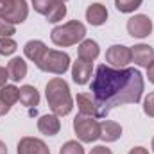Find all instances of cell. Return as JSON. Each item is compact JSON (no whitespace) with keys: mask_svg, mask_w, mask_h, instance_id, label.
<instances>
[{"mask_svg":"<svg viewBox=\"0 0 154 154\" xmlns=\"http://www.w3.org/2000/svg\"><path fill=\"white\" fill-rule=\"evenodd\" d=\"M143 0H115V5L120 13H133L142 5Z\"/></svg>","mask_w":154,"mask_h":154,"instance_id":"7402d4cb","label":"cell"},{"mask_svg":"<svg viewBox=\"0 0 154 154\" xmlns=\"http://www.w3.org/2000/svg\"><path fill=\"white\" fill-rule=\"evenodd\" d=\"M143 86V77L136 68H111L108 65H99L91 81V95L99 108V116L106 118L113 108L140 102Z\"/></svg>","mask_w":154,"mask_h":154,"instance_id":"6da1fadb","label":"cell"},{"mask_svg":"<svg viewBox=\"0 0 154 154\" xmlns=\"http://www.w3.org/2000/svg\"><path fill=\"white\" fill-rule=\"evenodd\" d=\"M0 99L7 104L13 106L18 99H20V88L13 86V84H5L4 88H0Z\"/></svg>","mask_w":154,"mask_h":154,"instance_id":"44dd1931","label":"cell"},{"mask_svg":"<svg viewBox=\"0 0 154 154\" xmlns=\"http://www.w3.org/2000/svg\"><path fill=\"white\" fill-rule=\"evenodd\" d=\"M61 2H66V0H61Z\"/></svg>","mask_w":154,"mask_h":154,"instance_id":"e575fe53","label":"cell"},{"mask_svg":"<svg viewBox=\"0 0 154 154\" xmlns=\"http://www.w3.org/2000/svg\"><path fill=\"white\" fill-rule=\"evenodd\" d=\"M38 129H39L41 134H47V136H54V134H57L59 129H61L59 116L57 115H43V116H39Z\"/></svg>","mask_w":154,"mask_h":154,"instance_id":"4fadbf2b","label":"cell"},{"mask_svg":"<svg viewBox=\"0 0 154 154\" xmlns=\"http://www.w3.org/2000/svg\"><path fill=\"white\" fill-rule=\"evenodd\" d=\"M9 109H11V106H7L2 99H0V115H5V113H9Z\"/></svg>","mask_w":154,"mask_h":154,"instance_id":"1f68e13d","label":"cell"},{"mask_svg":"<svg viewBox=\"0 0 154 154\" xmlns=\"http://www.w3.org/2000/svg\"><path fill=\"white\" fill-rule=\"evenodd\" d=\"M59 154H84V149H82L81 143H77V142H74V140H70V142L63 143V147L59 149Z\"/></svg>","mask_w":154,"mask_h":154,"instance_id":"603a6c76","label":"cell"},{"mask_svg":"<svg viewBox=\"0 0 154 154\" xmlns=\"http://www.w3.org/2000/svg\"><path fill=\"white\" fill-rule=\"evenodd\" d=\"M84 36H86V27L77 20L57 25L50 32V39L57 47H72L75 43H81L84 39Z\"/></svg>","mask_w":154,"mask_h":154,"instance_id":"3957f363","label":"cell"},{"mask_svg":"<svg viewBox=\"0 0 154 154\" xmlns=\"http://www.w3.org/2000/svg\"><path fill=\"white\" fill-rule=\"evenodd\" d=\"M16 50V41L11 38H0V54L2 56H11Z\"/></svg>","mask_w":154,"mask_h":154,"instance_id":"cb8c5ba5","label":"cell"},{"mask_svg":"<svg viewBox=\"0 0 154 154\" xmlns=\"http://www.w3.org/2000/svg\"><path fill=\"white\" fill-rule=\"evenodd\" d=\"M86 20H88L90 25L99 27V25L106 23V20H108V9L102 4H91L86 9Z\"/></svg>","mask_w":154,"mask_h":154,"instance_id":"9a60e30c","label":"cell"},{"mask_svg":"<svg viewBox=\"0 0 154 154\" xmlns=\"http://www.w3.org/2000/svg\"><path fill=\"white\" fill-rule=\"evenodd\" d=\"M18 154H50L48 147L45 145L43 140L39 138H32V136H23L18 142Z\"/></svg>","mask_w":154,"mask_h":154,"instance_id":"9c48e42d","label":"cell"},{"mask_svg":"<svg viewBox=\"0 0 154 154\" xmlns=\"http://www.w3.org/2000/svg\"><path fill=\"white\" fill-rule=\"evenodd\" d=\"M74 131L82 143H91L100 138V124L95 120V116L77 115L74 118Z\"/></svg>","mask_w":154,"mask_h":154,"instance_id":"5b68a950","label":"cell"},{"mask_svg":"<svg viewBox=\"0 0 154 154\" xmlns=\"http://www.w3.org/2000/svg\"><path fill=\"white\" fill-rule=\"evenodd\" d=\"M14 32H16L14 25L0 18V38H11V34H14Z\"/></svg>","mask_w":154,"mask_h":154,"instance_id":"484cf974","label":"cell"},{"mask_svg":"<svg viewBox=\"0 0 154 154\" xmlns=\"http://www.w3.org/2000/svg\"><path fill=\"white\" fill-rule=\"evenodd\" d=\"M91 63L90 61H82V59H77L72 66V77H74V82L75 84H86L91 77Z\"/></svg>","mask_w":154,"mask_h":154,"instance_id":"5bb4252c","label":"cell"},{"mask_svg":"<svg viewBox=\"0 0 154 154\" xmlns=\"http://www.w3.org/2000/svg\"><path fill=\"white\" fill-rule=\"evenodd\" d=\"M29 16V5L25 0H0V18L9 23H22Z\"/></svg>","mask_w":154,"mask_h":154,"instance_id":"8992f818","label":"cell"},{"mask_svg":"<svg viewBox=\"0 0 154 154\" xmlns=\"http://www.w3.org/2000/svg\"><path fill=\"white\" fill-rule=\"evenodd\" d=\"M47 50H48L47 45H45L43 41H39V39H31V41H27L25 47H23V54H25V57L31 59L32 63H36V66L39 65V61H41V57L45 56Z\"/></svg>","mask_w":154,"mask_h":154,"instance_id":"8fae6325","label":"cell"},{"mask_svg":"<svg viewBox=\"0 0 154 154\" xmlns=\"http://www.w3.org/2000/svg\"><path fill=\"white\" fill-rule=\"evenodd\" d=\"M7 72H9V79L13 81H22L27 75V63L22 57H13L7 63Z\"/></svg>","mask_w":154,"mask_h":154,"instance_id":"ac0fdd59","label":"cell"},{"mask_svg":"<svg viewBox=\"0 0 154 154\" xmlns=\"http://www.w3.org/2000/svg\"><path fill=\"white\" fill-rule=\"evenodd\" d=\"M56 4V0H32V7H34V11L39 13V14H45L47 16V13L50 11V7Z\"/></svg>","mask_w":154,"mask_h":154,"instance_id":"d4e9b609","label":"cell"},{"mask_svg":"<svg viewBox=\"0 0 154 154\" xmlns=\"http://www.w3.org/2000/svg\"><path fill=\"white\" fill-rule=\"evenodd\" d=\"M77 54H79V59H82V61H90V63H91V61L97 59L99 54H100L99 43L93 41V39H82L81 45H79V48H77Z\"/></svg>","mask_w":154,"mask_h":154,"instance_id":"2e32d148","label":"cell"},{"mask_svg":"<svg viewBox=\"0 0 154 154\" xmlns=\"http://www.w3.org/2000/svg\"><path fill=\"white\" fill-rule=\"evenodd\" d=\"M143 111L147 116H152L154 118V93H149L143 100Z\"/></svg>","mask_w":154,"mask_h":154,"instance_id":"4316f807","label":"cell"},{"mask_svg":"<svg viewBox=\"0 0 154 154\" xmlns=\"http://www.w3.org/2000/svg\"><path fill=\"white\" fill-rule=\"evenodd\" d=\"M0 154H7V147H5V143L0 140Z\"/></svg>","mask_w":154,"mask_h":154,"instance_id":"d6a6232c","label":"cell"},{"mask_svg":"<svg viewBox=\"0 0 154 154\" xmlns=\"http://www.w3.org/2000/svg\"><path fill=\"white\" fill-rule=\"evenodd\" d=\"M131 54H133V61L140 66H149L154 61V48L149 45H134L131 48Z\"/></svg>","mask_w":154,"mask_h":154,"instance_id":"30bf717a","label":"cell"},{"mask_svg":"<svg viewBox=\"0 0 154 154\" xmlns=\"http://www.w3.org/2000/svg\"><path fill=\"white\" fill-rule=\"evenodd\" d=\"M7 79H9V72H7V68L0 66V88H4V86H5Z\"/></svg>","mask_w":154,"mask_h":154,"instance_id":"f1b7e54d","label":"cell"},{"mask_svg":"<svg viewBox=\"0 0 154 154\" xmlns=\"http://www.w3.org/2000/svg\"><path fill=\"white\" fill-rule=\"evenodd\" d=\"M65 16H66V5H65V2L56 0V4H54V5L50 7V11L47 13V20H48L50 23H56V22H61Z\"/></svg>","mask_w":154,"mask_h":154,"instance_id":"ffe728a7","label":"cell"},{"mask_svg":"<svg viewBox=\"0 0 154 154\" xmlns=\"http://www.w3.org/2000/svg\"><path fill=\"white\" fill-rule=\"evenodd\" d=\"M106 61L115 68H124L127 63L133 61L131 48L125 45H111L106 52Z\"/></svg>","mask_w":154,"mask_h":154,"instance_id":"ba28073f","label":"cell"},{"mask_svg":"<svg viewBox=\"0 0 154 154\" xmlns=\"http://www.w3.org/2000/svg\"><path fill=\"white\" fill-rule=\"evenodd\" d=\"M90 154H113L111 152V149H108L106 145H97V147H93Z\"/></svg>","mask_w":154,"mask_h":154,"instance_id":"83f0119b","label":"cell"},{"mask_svg":"<svg viewBox=\"0 0 154 154\" xmlns=\"http://www.w3.org/2000/svg\"><path fill=\"white\" fill-rule=\"evenodd\" d=\"M45 95H47V102L48 108L52 109V113L57 116L68 115L74 108V100L70 95V88L66 84L65 79L61 77H54L47 82L45 86Z\"/></svg>","mask_w":154,"mask_h":154,"instance_id":"7a4b0ae2","label":"cell"},{"mask_svg":"<svg viewBox=\"0 0 154 154\" xmlns=\"http://www.w3.org/2000/svg\"><path fill=\"white\" fill-rule=\"evenodd\" d=\"M75 102H77V108H79V113L81 115L100 118L99 116V108H97L95 100L91 99V95H88V93H77Z\"/></svg>","mask_w":154,"mask_h":154,"instance_id":"7c38bea8","label":"cell"},{"mask_svg":"<svg viewBox=\"0 0 154 154\" xmlns=\"http://www.w3.org/2000/svg\"><path fill=\"white\" fill-rule=\"evenodd\" d=\"M127 32L133 38H147L152 32V22L147 14H134L127 20Z\"/></svg>","mask_w":154,"mask_h":154,"instance_id":"52a82bcc","label":"cell"},{"mask_svg":"<svg viewBox=\"0 0 154 154\" xmlns=\"http://www.w3.org/2000/svg\"><path fill=\"white\" fill-rule=\"evenodd\" d=\"M129 154H149V151L145 149V147H133Z\"/></svg>","mask_w":154,"mask_h":154,"instance_id":"4dcf8cb0","label":"cell"},{"mask_svg":"<svg viewBox=\"0 0 154 154\" xmlns=\"http://www.w3.org/2000/svg\"><path fill=\"white\" fill-rule=\"evenodd\" d=\"M152 151H154V138H152Z\"/></svg>","mask_w":154,"mask_h":154,"instance_id":"836d02e7","label":"cell"},{"mask_svg":"<svg viewBox=\"0 0 154 154\" xmlns=\"http://www.w3.org/2000/svg\"><path fill=\"white\" fill-rule=\"evenodd\" d=\"M122 136V127L113 120H102L100 122V140L104 142H116Z\"/></svg>","mask_w":154,"mask_h":154,"instance_id":"e0dca14e","label":"cell"},{"mask_svg":"<svg viewBox=\"0 0 154 154\" xmlns=\"http://www.w3.org/2000/svg\"><path fill=\"white\" fill-rule=\"evenodd\" d=\"M70 66V56L66 52H61V50H47L45 56L41 57L38 68L43 72H50V74H56V75H63Z\"/></svg>","mask_w":154,"mask_h":154,"instance_id":"277c9868","label":"cell"},{"mask_svg":"<svg viewBox=\"0 0 154 154\" xmlns=\"http://www.w3.org/2000/svg\"><path fill=\"white\" fill-rule=\"evenodd\" d=\"M147 77H149V81L154 84V61L147 66Z\"/></svg>","mask_w":154,"mask_h":154,"instance_id":"f546056e","label":"cell"},{"mask_svg":"<svg viewBox=\"0 0 154 154\" xmlns=\"http://www.w3.org/2000/svg\"><path fill=\"white\" fill-rule=\"evenodd\" d=\"M20 102H22L25 108H34V106H38V102H39L38 90H36L34 86H31V84L22 86V88H20Z\"/></svg>","mask_w":154,"mask_h":154,"instance_id":"d6986e66","label":"cell"}]
</instances>
